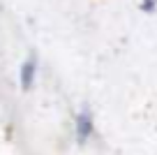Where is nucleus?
<instances>
[{"instance_id": "f257e3e1", "label": "nucleus", "mask_w": 157, "mask_h": 155, "mask_svg": "<svg viewBox=\"0 0 157 155\" xmlns=\"http://www.w3.org/2000/svg\"><path fill=\"white\" fill-rule=\"evenodd\" d=\"M35 74H37V60L35 56H28L21 65V72H19V79H21V88L23 90H30L35 83Z\"/></svg>"}, {"instance_id": "f03ea898", "label": "nucleus", "mask_w": 157, "mask_h": 155, "mask_svg": "<svg viewBox=\"0 0 157 155\" xmlns=\"http://www.w3.org/2000/svg\"><path fill=\"white\" fill-rule=\"evenodd\" d=\"M90 134H93V113L88 109H83L76 116V139L83 144V141H88Z\"/></svg>"}]
</instances>
